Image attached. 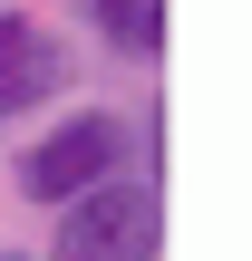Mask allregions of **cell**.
<instances>
[{
    "mask_svg": "<svg viewBox=\"0 0 252 261\" xmlns=\"http://www.w3.org/2000/svg\"><path fill=\"white\" fill-rule=\"evenodd\" d=\"M136 155H146V165L165 155V145H155V126H146V116H126V107L78 97V107H58V116L10 155V174H19V194H29L39 213H58V203H78V194H97V184L136 174Z\"/></svg>",
    "mask_w": 252,
    "mask_h": 261,
    "instance_id": "1",
    "label": "cell"
},
{
    "mask_svg": "<svg viewBox=\"0 0 252 261\" xmlns=\"http://www.w3.org/2000/svg\"><path fill=\"white\" fill-rule=\"evenodd\" d=\"M78 19L107 58H165V0H78Z\"/></svg>",
    "mask_w": 252,
    "mask_h": 261,
    "instance_id": "4",
    "label": "cell"
},
{
    "mask_svg": "<svg viewBox=\"0 0 252 261\" xmlns=\"http://www.w3.org/2000/svg\"><path fill=\"white\" fill-rule=\"evenodd\" d=\"M68 87H78V48L39 10H10L0 0V126H29V116L68 107Z\"/></svg>",
    "mask_w": 252,
    "mask_h": 261,
    "instance_id": "3",
    "label": "cell"
},
{
    "mask_svg": "<svg viewBox=\"0 0 252 261\" xmlns=\"http://www.w3.org/2000/svg\"><path fill=\"white\" fill-rule=\"evenodd\" d=\"M155 252H165V194H155V174H117L49 213L39 261H155Z\"/></svg>",
    "mask_w": 252,
    "mask_h": 261,
    "instance_id": "2",
    "label": "cell"
},
{
    "mask_svg": "<svg viewBox=\"0 0 252 261\" xmlns=\"http://www.w3.org/2000/svg\"><path fill=\"white\" fill-rule=\"evenodd\" d=\"M0 261H39V252H0Z\"/></svg>",
    "mask_w": 252,
    "mask_h": 261,
    "instance_id": "5",
    "label": "cell"
}]
</instances>
